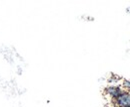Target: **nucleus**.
Listing matches in <instances>:
<instances>
[{"label":"nucleus","mask_w":130,"mask_h":107,"mask_svg":"<svg viewBox=\"0 0 130 107\" xmlns=\"http://www.w3.org/2000/svg\"><path fill=\"white\" fill-rule=\"evenodd\" d=\"M123 91V88L121 87V85H107L104 88V93L106 96H108L110 99L115 100Z\"/></svg>","instance_id":"1"},{"label":"nucleus","mask_w":130,"mask_h":107,"mask_svg":"<svg viewBox=\"0 0 130 107\" xmlns=\"http://www.w3.org/2000/svg\"><path fill=\"white\" fill-rule=\"evenodd\" d=\"M116 107H130V94L128 91L123 90L122 93L113 100Z\"/></svg>","instance_id":"2"},{"label":"nucleus","mask_w":130,"mask_h":107,"mask_svg":"<svg viewBox=\"0 0 130 107\" xmlns=\"http://www.w3.org/2000/svg\"><path fill=\"white\" fill-rule=\"evenodd\" d=\"M121 80H122V78H121L120 77L115 76V75H112L111 77L108 78L107 81H108L109 85H120Z\"/></svg>","instance_id":"3"},{"label":"nucleus","mask_w":130,"mask_h":107,"mask_svg":"<svg viewBox=\"0 0 130 107\" xmlns=\"http://www.w3.org/2000/svg\"><path fill=\"white\" fill-rule=\"evenodd\" d=\"M121 87L123 88V90L129 91L130 90V79H126V78H122L121 80Z\"/></svg>","instance_id":"4"},{"label":"nucleus","mask_w":130,"mask_h":107,"mask_svg":"<svg viewBox=\"0 0 130 107\" xmlns=\"http://www.w3.org/2000/svg\"><path fill=\"white\" fill-rule=\"evenodd\" d=\"M128 92H129V94H130V90H129V91H128Z\"/></svg>","instance_id":"5"}]
</instances>
